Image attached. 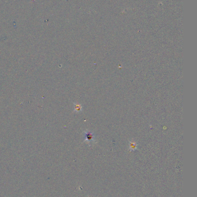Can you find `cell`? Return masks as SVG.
I'll use <instances>...</instances> for the list:
<instances>
[{
  "label": "cell",
  "mask_w": 197,
  "mask_h": 197,
  "mask_svg": "<svg viewBox=\"0 0 197 197\" xmlns=\"http://www.w3.org/2000/svg\"><path fill=\"white\" fill-rule=\"evenodd\" d=\"M82 110V107L81 105L80 104H75V111H76V112H80Z\"/></svg>",
  "instance_id": "obj_2"
},
{
  "label": "cell",
  "mask_w": 197,
  "mask_h": 197,
  "mask_svg": "<svg viewBox=\"0 0 197 197\" xmlns=\"http://www.w3.org/2000/svg\"><path fill=\"white\" fill-rule=\"evenodd\" d=\"M84 141L87 143H92L95 142L94 140V135L93 133L89 131H85L84 135Z\"/></svg>",
  "instance_id": "obj_1"
}]
</instances>
